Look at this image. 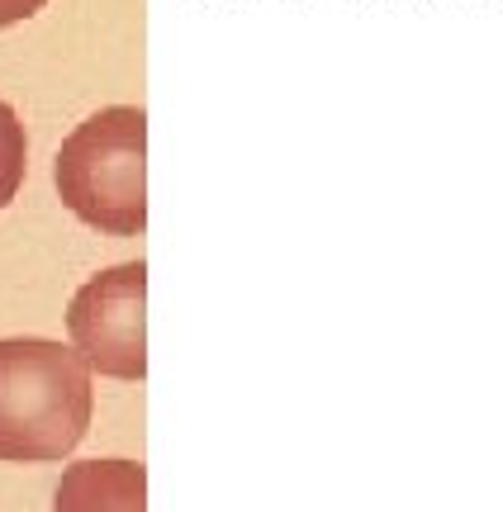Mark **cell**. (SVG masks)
Masks as SVG:
<instances>
[{
	"label": "cell",
	"mask_w": 503,
	"mask_h": 512,
	"mask_svg": "<svg viewBox=\"0 0 503 512\" xmlns=\"http://www.w3.org/2000/svg\"><path fill=\"white\" fill-rule=\"evenodd\" d=\"M91 366L48 337L0 342V460L48 465L72 456L91 432Z\"/></svg>",
	"instance_id": "cell-1"
},
{
	"label": "cell",
	"mask_w": 503,
	"mask_h": 512,
	"mask_svg": "<svg viewBox=\"0 0 503 512\" xmlns=\"http://www.w3.org/2000/svg\"><path fill=\"white\" fill-rule=\"evenodd\" d=\"M53 181L86 228L138 238L148 228V114L138 105L95 110L62 138Z\"/></svg>",
	"instance_id": "cell-2"
},
{
	"label": "cell",
	"mask_w": 503,
	"mask_h": 512,
	"mask_svg": "<svg viewBox=\"0 0 503 512\" xmlns=\"http://www.w3.org/2000/svg\"><path fill=\"white\" fill-rule=\"evenodd\" d=\"M67 337L110 380L148 375V266L124 261L91 275L67 304Z\"/></svg>",
	"instance_id": "cell-3"
},
{
	"label": "cell",
	"mask_w": 503,
	"mask_h": 512,
	"mask_svg": "<svg viewBox=\"0 0 503 512\" xmlns=\"http://www.w3.org/2000/svg\"><path fill=\"white\" fill-rule=\"evenodd\" d=\"M53 512H148V470L138 460H76L57 479Z\"/></svg>",
	"instance_id": "cell-4"
},
{
	"label": "cell",
	"mask_w": 503,
	"mask_h": 512,
	"mask_svg": "<svg viewBox=\"0 0 503 512\" xmlns=\"http://www.w3.org/2000/svg\"><path fill=\"white\" fill-rule=\"evenodd\" d=\"M24 166H29V138H24V124H19V114L10 110V100H0V209L19 195Z\"/></svg>",
	"instance_id": "cell-5"
},
{
	"label": "cell",
	"mask_w": 503,
	"mask_h": 512,
	"mask_svg": "<svg viewBox=\"0 0 503 512\" xmlns=\"http://www.w3.org/2000/svg\"><path fill=\"white\" fill-rule=\"evenodd\" d=\"M48 0H0V29H10V24H24V19H34Z\"/></svg>",
	"instance_id": "cell-6"
}]
</instances>
